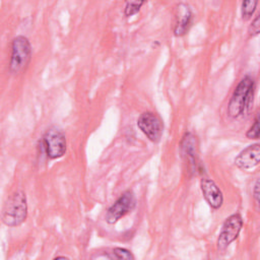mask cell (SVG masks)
Segmentation results:
<instances>
[{
    "label": "cell",
    "mask_w": 260,
    "mask_h": 260,
    "mask_svg": "<svg viewBox=\"0 0 260 260\" xmlns=\"http://www.w3.org/2000/svg\"><path fill=\"white\" fill-rule=\"evenodd\" d=\"M144 1H130L127 2L125 5V10L124 13L126 16H131L133 14H136L139 10L140 7L144 4Z\"/></svg>",
    "instance_id": "obj_14"
},
{
    "label": "cell",
    "mask_w": 260,
    "mask_h": 260,
    "mask_svg": "<svg viewBox=\"0 0 260 260\" xmlns=\"http://www.w3.org/2000/svg\"><path fill=\"white\" fill-rule=\"evenodd\" d=\"M112 255H109L108 257L110 259H125V260H133L134 256L132 255V253L124 248H115L113 249V251L111 252Z\"/></svg>",
    "instance_id": "obj_13"
},
{
    "label": "cell",
    "mask_w": 260,
    "mask_h": 260,
    "mask_svg": "<svg viewBox=\"0 0 260 260\" xmlns=\"http://www.w3.org/2000/svg\"><path fill=\"white\" fill-rule=\"evenodd\" d=\"M243 226V219L239 213L230 215L222 224L221 231L217 239V248L220 251L225 250L232 242H234Z\"/></svg>",
    "instance_id": "obj_7"
},
{
    "label": "cell",
    "mask_w": 260,
    "mask_h": 260,
    "mask_svg": "<svg viewBox=\"0 0 260 260\" xmlns=\"http://www.w3.org/2000/svg\"><path fill=\"white\" fill-rule=\"evenodd\" d=\"M178 14H177V22L174 28V32L176 36H183L187 32L192 18V13L189 5L185 3H180L177 6Z\"/></svg>",
    "instance_id": "obj_11"
},
{
    "label": "cell",
    "mask_w": 260,
    "mask_h": 260,
    "mask_svg": "<svg viewBox=\"0 0 260 260\" xmlns=\"http://www.w3.org/2000/svg\"><path fill=\"white\" fill-rule=\"evenodd\" d=\"M254 80L250 76H245L237 85L228 106V114L232 118H237L247 109L249 110L253 102Z\"/></svg>",
    "instance_id": "obj_1"
},
{
    "label": "cell",
    "mask_w": 260,
    "mask_h": 260,
    "mask_svg": "<svg viewBox=\"0 0 260 260\" xmlns=\"http://www.w3.org/2000/svg\"><path fill=\"white\" fill-rule=\"evenodd\" d=\"M31 57V47L27 38L18 36L13 39L11 44V57L9 70L13 74L22 72L28 65Z\"/></svg>",
    "instance_id": "obj_3"
},
{
    "label": "cell",
    "mask_w": 260,
    "mask_h": 260,
    "mask_svg": "<svg viewBox=\"0 0 260 260\" xmlns=\"http://www.w3.org/2000/svg\"><path fill=\"white\" fill-rule=\"evenodd\" d=\"M200 187L202 194L209 206L213 209H218L222 205L223 196L214 181L208 178H202L200 182Z\"/></svg>",
    "instance_id": "obj_10"
},
{
    "label": "cell",
    "mask_w": 260,
    "mask_h": 260,
    "mask_svg": "<svg viewBox=\"0 0 260 260\" xmlns=\"http://www.w3.org/2000/svg\"><path fill=\"white\" fill-rule=\"evenodd\" d=\"M259 161L260 145L258 143L249 145L247 148L242 150L235 158V165L243 171H250L256 168L259 165Z\"/></svg>",
    "instance_id": "obj_8"
},
{
    "label": "cell",
    "mask_w": 260,
    "mask_h": 260,
    "mask_svg": "<svg viewBox=\"0 0 260 260\" xmlns=\"http://www.w3.org/2000/svg\"><path fill=\"white\" fill-rule=\"evenodd\" d=\"M258 189H259V180L256 181L255 186H254V190H253V196H254V198H255L256 203H258V201H259V192H258Z\"/></svg>",
    "instance_id": "obj_17"
},
{
    "label": "cell",
    "mask_w": 260,
    "mask_h": 260,
    "mask_svg": "<svg viewBox=\"0 0 260 260\" xmlns=\"http://www.w3.org/2000/svg\"><path fill=\"white\" fill-rule=\"evenodd\" d=\"M257 4H258V1H256V0L244 1L242 3V9H241L243 18H245V19L250 18L253 15V13H254Z\"/></svg>",
    "instance_id": "obj_12"
},
{
    "label": "cell",
    "mask_w": 260,
    "mask_h": 260,
    "mask_svg": "<svg viewBox=\"0 0 260 260\" xmlns=\"http://www.w3.org/2000/svg\"><path fill=\"white\" fill-rule=\"evenodd\" d=\"M246 136L250 139H258L259 138V121L258 117L255 118L253 125L249 128V130L246 133Z\"/></svg>",
    "instance_id": "obj_15"
},
{
    "label": "cell",
    "mask_w": 260,
    "mask_h": 260,
    "mask_svg": "<svg viewBox=\"0 0 260 260\" xmlns=\"http://www.w3.org/2000/svg\"><path fill=\"white\" fill-rule=\"evenodd\" d=\"M137 126L150 141L157 143L160 140L164 132V124L160 118L154 113H142L137 120Z\"/></svg>",
    "instance_id": "obj_6"
},
{
    "label": "cell",
    "mask_w": 260,
    "mask_h": 260,
    "mask_svg": "<svg viewBox=\"0 0 260 260\" xmlns=\"http://www.w3.org/2000/svg\"><path fill=\"white\" fill-rule=\"evenodd\" d=\"M259 30H260V16L257 15L249 27V32L251 36H257L259 34Z\"/></svg>",
    "instance_id": "obj_16"
},
{
    "label": "cell",
    "mask_w": 260,
    "mask_h": 260,
    "mask_svg": "<svg viewBox=\"0 0 260 260\" xmlns=\"http://www.w3.org/2000/svg\"><path fill=\"white\" fill-rule=\"evenodd\" d=\"M27 215V203L25 194L21 191L14 192L4 204L2 210V221L8 226L21 224Z\"/></svg>",
    "instance_id": "obj_2"
},
{
    "label": "cell",
    "mask_w": 260,
    "mask_h": 260,
    "mask_svg": "<svg viewBox=\"0 0 260 260\" xmlns=\"http://www.w3.org/2000/svg\"><path fill=\"white\" fill-rule=\"evenodd\" d=\"M198 139L193 133H186L181 141V150L182 154L186 157V160L189 164V167L193 170H197L198 165Z\"/></svg>",
    "instance_id": "obj_9"
},
{
    "label": "cell",
    "mask_w": 260,
    "mask_h": 260,
    "mask_svg": "<svg viewBox=\"0 0 260 260\" xmlns=\"http://www.w3.org/2000/svg\"><path fill=\"white\" fill-rule=\"evenodd\" d=\"M43 144L48 157L52 159L59 158L66 152L65 135L57 127H51L46 131L43 137Z\"/></svg>",
    "instance_id": "obj_4"
},
{
    "label": "cell",
    "mask_w": 260,
    "mask_h": 260,
    "mask_svg": "<svg viewBox=\"0 0 260 260\" xmlns=\"http://www.w3.org/2000/svg\"><path fill=\"white\" fill-rule=\"evenodd\" d=\"M136 205L135 195L132 191H125L108 209L106 213V221L110 224L117 222L121 217L129 213Z\"/></svg>",
    "instance_id": "obj_5"
}]
</instances>
